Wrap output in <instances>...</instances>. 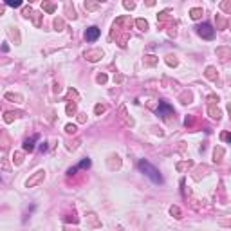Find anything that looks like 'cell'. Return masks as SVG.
<instances>
[{
	"instance_id": "6da1fadb",
	"label": "cell",
	"mask_w": 231,
	"mask_h": 231,
	"mask_svg": "<svg viewBox=\"0 0 231 231\" xmlns=\"http://www.w3.org/2000/svg\"><path fill=\"white\" fill-rule=\"evenodd\" d=\"M137 166H139V170L145 173V175H146V177H148L152 182H155V184H161V182H163V175H161V173H159V170H157L155 166H152L148 161L141 159Z\"/></svg>"
},
{
	"instance_id": "7a4b0ae2",
	"label": "cell",
	"mask_w": 231,
	"mask_h": 231,
	"mask_svg": "<svg viewBox=\"0 0 231 231\" xmlns=\"http://www.w3.org/2000/svg\"><path fill=\"white\" fill-rule=\"evenodd\" d=\"M199 35H200L202 38L211 40L213 36H215V31L211 29V25H210V24H202V25H199Z\"/></svg>"
},
{
	"instance_id": "3957f363",
	"label": "cell",
	"mask_w": 231,
	"mask_h": 231,
	"mask_svg": "<svg viewBox=\"0 0 231 231\" xmlns=\"http://www.w3.org/2000/svg\"><path fill=\"white\" fill-rule=\"evenodd\" d=\"M97 38H99V29H97L96 25H92V27H89L85 31V40L87 42H96Z\"/></svg>"
},
{
	"instance_id": "277c9868",
	"label": "cell",
	"mask_w": 231,
	"mask_h": 231,
	"mask_svg": "<svg viewBox=\"0 0 231 231\" xmlns=\"http://www.w3.org/2000/svg\"><path fill=\"white\" fill-rule=\"evenodd\" d=\"M157 114L163 116V117H166V116H172L173 114V108L166 103V101H161L159 103V108H157Z\"/></svg>"
},
{
	"instance_id": "5b68a950",
	"label": "cell",
	"mask_w": 231,
	"mask_h": 231,
	"mask_svg": "<svg viewBox=\"0 0 231 231\" xmlns=\"http://www.w3.org/2000/svg\"><path fill=\"white\" fill-rule=\"evenodd\" d=\"M36 139H38V135H33L31 139H25V141H24V150H25V152H33V150H35V141H36Z\"/></svg>"
},
{
	"instance_id": "8992f818",
	"label": "cell",
	"mask_w": 231,
	"mask_h": 231,
	"mask_svg": "<svg viewBox=\"0 0 231 231\" xmlns=\"http://www.w3.org/2000/svg\"><path fill=\"white\" fill-rule=\"evenodd\" d=\"M90 166V159H83L79 164H78V168H89Z\"/></svg>"
},
{
	"instance_id": "52a82bcc",
	"label": "cell",
	"mask_w": 231,
	"mask_h": 231,
	"mask_svg": "<svg viewBox=\"0 0 231 231\" xmlns=\"http://www.w3.org/2000/svg\"><path fill=\"white\" fill-rule=\"evenodd\" d=\"M200 15H202V9H192V18L193 20H197Z\"/></svg>"
},
{
	"instance_id": "ba28073f",
	"label": "cell",
	"mask_w": 231,
	"mask_h": 231,
	"mask_svg": "<svg viewBox=\"0 0 231 231\" xmlns=\"http://www.w3.org/2000/svg\"><path fill=\"white\" fill-rule=\"evenodd\" d=\"M7 6H11V7H20L22 2H20V0H7Z\"/></svg>"
},
{
	"instance_id": "9c48e42d",
	"label": "cell",
	"mask_w": 231,
	"mask_h": 231,
	"mask_svg": "<svg viewBox=\"0 0 231 231\" xmlns=\"http://www.w3.org/2000/svg\"><path fill=\"white\" fill-rule=\"evenodd\" d=\"M137 25H139V27H141V29H143V31H145V29H146V27H148V24H146V22H145V20H137Z\"/></svg>"
},
{
	"instance_id": "30bf717a",
	"label": "cell",
	"mask_w": 231,
	"mask_h": 231,
	"mask_svg": "<svg viewBox=\"0 0 231 231\" xmlns=\"http://www.w3.org/2000/svg\"><path fill=\"white\" fill-rule=\"evenodd\" d=\"M65 130H67L69 134H72V132H76V127H74V125H67V127H65Z\"/></svg>"
},
{
	"instance_id": "8fae6325",
	"label": "cell",
	"mask_w": 231,
	"mask_h": 231,
	"mask_svg": "<svg viewBox=\"0 0 231 231\" xmlns=\"http://www.w3.org/2000/svg\"><path fill=\"white\" fill-rule=\"evenodd\" d=\"M170 211H172V215H177V218H179V215H181V211H179V208H172Z\"/></svg>"
},
{
	"instance_id": "7c38bea8",
	"label": "cell",
	"mask_w": 231,
	"mask_h": 231,
	"mask_svg": "<svg viewBox=\"0 0 231 231\" xmlns=\"http://www.w3.org/2000/svg\"><path fill=\"white\" fill-rule=\"evenodd\" d=\"M43 7H45V9H47V11H54V6H51V4H45V6H43Z\"/></svg>"
},
{
	"instance_id": "4fadbf2b",
	"label": "cell",
	"mask_w": 231,
	"mask_h": 231,
	"mask_svg": "<svg viewBox=\"0 0 231 231\" xmlns=\"http://www.w3.org/2000/svg\"><path fill=\"white\" fill-rule=\"evenodd\" d=\"M222 139L224 141H229V134H222Z\"/></svg>"
}]
</instances>
